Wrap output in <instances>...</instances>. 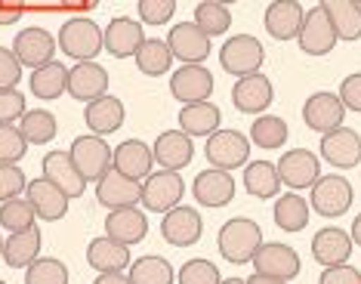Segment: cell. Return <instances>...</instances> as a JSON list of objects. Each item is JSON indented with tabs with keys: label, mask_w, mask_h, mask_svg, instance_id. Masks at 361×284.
I'll return each mask as SVG.
<instances>
[{
	"label": "cell",
	"mask_w": 361,
	"mask_h": 284,
	"mask_svg": "<svg viewBox=\"0 0 361 284\" xmlns=\"http://www.w3.org/2000/svg\"><path fill=\"white\" fill-rule=\"evenodd\" d=\"M259 247H262V232L247 216H235V220H228L219 229V254L228 263H235V266L250 263Z\"/></svg>",
	"instance_id": "6da1fadb"
},
{
	"label": "cell",
	"mask_w": 361,
	"mask_h": 284,
	"mask_svg": "<svg viewBox=\"0 0 361 284\" xmlns=\"http://www.w3.org/2000/svg\"><path fill=\"white\" fill-rule=\"evenodd\" d=\"M59 50L78 62H93L105 50L102 44V28L93 19L75 16L59 28Z\"/></svg>",
	"instance_id": "7a4b0ae2"
},
{
	"label": "cell",
	"mask_w": 361,
	"mask_h": 284,
	"mask_svg": "<svg viewBox=\"0 0 361 284\" xmlns=\"http://www.w3.org/2000/svg\"><path fill=\"white\" fill-rule=\"evenodd\" d=\"M204 155L213 170H226L232 173L235 167H244L250 161V140L238 130H216L213 136H207Z\"/></svg>",
	"instance_id": "3957f363"
},
{
	"label": "cell",
	"mask_w": 361,
	"mask_h": 284,
	"mask_svg": "<svg viewBox=\"0 0 361 284\" xmlns=\"http://www.w3.org/2000/svg\"><path fill=\"white\" fill-rule=\"evenodd\" d=\"M71 164L78 167V173L84 176L87 183H99L105 173L111 170V158L114 152L109 149V142L102 140V136H78L75 142H71V152H68Z\"/></svg>",
	"instance_id": "277c9868"
},
{
	"label": "cell",
	"mask_w": 361,
	"mask_h": 284,
	"mask_svg": "<svg viewBox=\"0 0 361 284\" xmlns=\"http://www.w3.org/2000/svg\"><path fill=\"white\" fill-rule=\"evenodd\" d=\"M262 44L250 35H235L228 37L219 50V65L235 75L238 80L241 78H250V75H259V65H262Z\"/></svg>",
	"instance_id": "5b68a950"
},
{
	"label": "cell",
	"mask_w": 361,
	"mask_h": 284,
	"mask_svg": "<svg viewBox=\"0 0 361 284\" xmlns=\"http://www.w3.org/2000/svg\"><path fill=\"white\" fill-rule=\"evenodd\" d=\"M183 192H185L183 176L173 173V170H158L149 180H142V204L152 214H167V210L179 207Z\"/></svg>",
	"instance_id": "8992f818"
},
{
	"label": "cell",
	"mask_w": 361,
	"mask_h": 284,
	"mask_svg": "<svg viewBox=\"0 0 361 284\" xmlns=\"http://www.w3.org/2000/svg\"><path fill=\"white\" fill-rule=\"evenodd\" d=\"M275 170H278L281 185H287V189H312V185L322 180V164H318V158L306 149L284 152L281 161L275 164Z\"/></svg>",
	"instance_id": "52a82bcc"
},
{
	"label": "cell",
	"mask_w": 361,
	"mask_h": 284,
	"mask_svg": "<svg viewBox=\"0 0 361 284\" xmlns=\"http://www.w3.org/2000/svg\"><path fill=\"white\" fill-rule=\"evenodd\" d=\"M352 207V185L343 176H322L312 185V210L318 216H343Z\"/></svg>",
	"instance_id": "ba28073f"
},
{
	"label": "cell",
	"mask_w": 361,
	"mask_h": 284,
	"mask_svg": "<svg viewBox=\"0 0 361 284\" xmlns=\"http://www.w3.org/2000/svg\"><path fill=\"white\" fill-rule=\"evenodd\" d=\"M13 53H16V59H19V65H28L31 71H37V68H44V65L53 62L56 37L44 28H25V31L16 35Z\"/></svg>",
	"instance_id": "9c48e42d"
},
{
	"label": "cell",
	"mask_w": 361,
	"mask_h": 284,
	"mask_svg": "<svg viewBox=\"0 0 361 284\" xmlns=\"http://www.w3.org/2000/svg\"><path fill=\"white\" fill-rule=\"evenodd\" d=\"M343 118H346V109H343L340 96L336 93H312L306 105H302V121H306L309 130H315V133H331V130L343 127Z\"/></svg>",
	"instance_id": "30bf717a"
},
{
	"label": "cell",
	"mask_w": 361,
	"mask_h": 284,
	"mask_svg": "<svg viewBox=\"0 0 361 284\" xmlns=\"http://www.w3.org/2000/svg\"><path fill=\"white\" fill-rule=\"evenodd\" d=\"M201 232H204V223H201V214L195 207L179 204V207H173V210H167V214H164L161 235H164V241H170L173 247L198 245Z\"/></svg>",
	"instance_id": "8fae6325"
},
{
	"label": "cell",
	"mask_w": 361,
	"mask_h": 284,
	"mask_svg": "<svg viewBox=\"0 0 361 284\" xmlns=\"http://www.w3.org/2000/svg\"><path fill=\"white\" fill-rule=\"evenodd\" d=\"M96 201L109 210H121V207H136L142 201V183L130 180V176L109 170L99 183H96Z\"/></svg>",
	"instance_id": "7c38bea8"
},
{
	"label": "cell",
	"mask_w": 361,
	"mask_h": 284,
	"mask_svg": "<svg viewBox=\"0 0 361 284\" xmlns=\"http://www.w3.org/2000/svg\"><path fill=\"white\" fill-rule=\"evenodd\" d=\"M257 266L259 275H272V278H281V281H290L300 275V257L293 247L281 245V241H262V247L257 250V257L250 259Z\"/></svg>",
	"instance_id": "4fadbf2b"
},
{
	"label": "cell",
	"mask_w": 361,
	"mask_h": 284,
	"mask_svg": "<svg viewBox=\"0 0 361 284\" xmlns=\"http://www.w3.org/2000/svg\"><path fill=\"white\" fill-rule=\"evenodd\" d=\"M167 47L173 53V59H179L183 65H201L210 56V37L195 22H183V25L170 31Z\"/></svg>",
	"instance_id": "5bb4252c"
},
{
	"label": "cell",
	"mask_w": 361,
	"mask_h": 284,
	"mask_svg": "<svg viewBox=\"0 0 361 284\" xmlns=\"http://www.w3.org/2000/svg\"><path fill=\"white\" fill-rule=\"evenodd\" d=\"M152 155H154V164L161 170H173V173H179V170H185L192 164V155H195L192 136H185L183 130H164L152 145Z\"/></svg>",
	"instance_id": "9a60e30c"
},
{
	"label": "cell",
	"mask_w": 361,
	"mask_h": 284,
	"mask_svg": "<svg viewBox=\"0 0 361 284\" xmlns=\"http://www.w3.org/2000/svg\"><path fill=\"white\" fill-rule=\"evenodd\" d=\"M170 93L183 105L207 102V96L213 93V75L204 65H183L170 75Z\"/></svg>",
	"instance_id": "2e32d148"
},
{
	"label": "cell",
	"mask_w": 361,
	"mask_h": 284,
	"mask_svg": "<svg viewBox=\"0 0 361 284\" xmlns=\"http://www.w3.org/2000/svg\"><path fill=\"white\" fill-rule=\"evenodd\" d=\"M68 93L87 105L102 99L109 96V71L99 62H78L75 68H68Z\"/></svg>",
	"instance_id": "e0dca14e"
},
{
	"label": "cell",
	"mask_w": 361,
	"mask_h": 284,
	"mask_svg": "<svg viewBox=\"0 0 361 284\" xmlns=\"http://www.w3.org/2000/svg\"><path fill=\"white\" fill-rule=\"evenodd\" d=\"M322 158L340 170H352L361 161V136L352 127L331 130L322 136Z\"/></svg>",
	"instance_id": "ac0fdd59"
},
{
	"label": "cell",
	"mask_w": 361,
	"mask_h": 284,
	"mask_svg": "<svg viewBox=\"0 0 361 284\" xmlns=\"http://www.w3.org/2000/svg\"><path fill=\"white\" fill-rule=\"evenodd\" d=\"M102 44L114 59H127V56H136L139 47L145 44V35H142V25L130 16H114L109 22V28L102 31Z\"/></svg>",
	"instance_id": "d6986e66"
},
{
	"label": "cell",
	"mask_w": 361,
	"mask_h": 284,
	"mask_svg": "<svg viewBox=\"0 0 361 284\" xmlns=\"http://www.w3.org/2000/svg\"><path fill=\"white\" fill-rule=\"evenodd\" d=\"M297 40H300L302 53H309V56H327L336 47V31H334L331 19L324 16L322 6H312L306 13Z\"/></svg>",
	"instance_id": "ffe728a7"
},
{
	"label": "cell",
	"mask_w": 361,
	"mask_h": 284,
	"mask_svg": "<svg viewBox=\"0 0 361 284\" xmlns=\"http://www.w3.org/2000/svg\"><path fill=\"white\" fill-rule=\"evenodd\" d=\"M272 99H275V90H272V80L266 75L241 78L232 87V102L241 115H259V111H266L272 105Z\"/></svg>",
	"instance_id": "44dd1931"
},
{
	"label": "cell",
	"mask_w": 361,
	"mask_h": 284,
	"mask_svg": "<svg viewBox=\"0 0 361 284\" xmlns=\"http://www.w3.org/2000/svg\"><path fill=\"white\" fill-rule=\"evenodd\" d=\"M105 235L121 245H139V241L149 235V216L139 207H121V210H109L105 216Z\"/></svg>",
	"instance_id": "7402d4cb"
},
{
	"label": "cell",
	"mask_w": 361,
	"mask_h": 284,
	"mask_svg": "<svg viewBox=\"0 0 361 284\" xmlns=\"http://www.w3.org/2000/svg\"><path fill=\"white\" fill-rule=\"evenodd\" d=\"M111 167L118 173L130 176V180H149L152 176V167H154V155H152V145H145L142 140H127L114 149V158H111Z\"/></svg>",
	"instance_id": "603a6c76"
},
{
	"label": "cell",
	"mask_w": 361,
	"mask_h": 284,
	"mask_svg": "<svg viewBox=\"0 0 361 284\" xmlns=\"http://www.w3.org/2000/svg\"><path fill=\"white\" fill-rule=\"evenodd\" d=\"M192 192H195V198H198V204H204V207H226V204H232V198H235V180L226 170L210 167L195 176Z\"/></svg>",
	"instance_id": "cb8c5ba5"
},
{
	"label": "cell",
	"mask_w": 361,
	"mask_h": 284,
	"mask_svg": "<svg viewBox=\"0 0 361 284\" xmlns=\"http://www.w3.org/2000/svg\"><path fill=\"white\" fill-rule=\"evenodd\" d=\"M44 180L56 185L65 198H80L87 189V180L78 173V167L71 164V158L65 152H50L44 158Z\"/></svg>",
	"instance_id": "d4e9b609"
},
{
	"label": "cell",
	"mask_w": 361,
	"mask_h": 284,
	"mask_svg": "<svg viewBox=\"0 0 361 284\" xmlns=\"http://www.w3.org/2000/svg\"><path fill=\"white\" fill-rule=\"evenodd\" d=\"M302 19H306V13L297 0H275L266 10V31L275 40H293L300 37Z\"/></svg>",
	"instance_id": "484cf974"
},
{
	"label": "cell",
	"mask_w": 361,
	"mask_h": 284,
	"mask_svg": "<svg viewBox=\"0 0 361 284\" xmlns=\"http://www.w3.org/2000/svg\"><path fill=\"white\" fill-rule=\"evenodd\" d=\"M87 263L99 275L102 272H124V269H130V247L109 238V235H105V238H93L87 247Z\"/></svg>",
	"instance_id": "4316f807"
},
{
	"label": "cell",
	"mask_w": 361,
	"mask_h": 284,
	"mask_svg": "<svg viewBox=\"0 0 361 284\" xmlns=\"http://www.w3.org/2000/svg\"><path fill=\"white\" fill-rule=\"evenodd\" d=\"M124 118H127L124 102L111 93L87 105V127H90L93 136H109V133H114V130H121Z\"/></svg>",
	"instance_id": "83f0119b"
},
{
	"label": "cell",
	"mask_w": 361,
	"mask_h": 284,
	"mask_svg": "<svg viewBox=\"0 0 361 284\" xmlns=\"http://www.w3.org/2000/svg\"><path fill=\"white\" fill-rule=\"evenodd\" d=\"M28 201H31V207H35V214L40 216V220H50V223H56V220H62L65 214H68V201L71 198H65V195L56 189V185H50L40 176V180H35V183H28Z\"/></svg>",
	"instance_id": "f1b7e54d"
},
{
	"label": "cell",
	"mask_w": 361,
	"mask_h": 284,
	"mask_svg": "<svg viewBox=\"0 0 361 284\" xmlns=\"http://www.w3.org/2000/svg\"><path fill=\"white\" fill-rule=\"evenodd\" d=\"M324 16L331 19V25L336 31V40H355L361 37V6L358 0H327L322 4Z\"/></svg>",
	"instance_id": "f546056e"
},
{
	"label": "cell",
	"mask_w": 361,
	"mask_h": 284,
	"mask_svg": "<svg viewBox=\"0 0 361 284\" xmlns=\"http://www.w3.org/2000/svg\"><path fill=\"white\" fill-rule=\"evenodd\" d=\"M352 254V238L343 229H322L312 238V257L324 266H343Z\"/></svg>",
	"instance_id": "4dcf8cb0"
},
{
	"label": "cell",
	"mask_w": 361,
	"mask_h": 284,
	"mask_svg": "<svg viewBox=\"0 0 361 284\" xmlns=\"http://www.w3.org/2000/svg\"><path fill=\"white\" fill-rule=\"evenodd\" d=\"M219 109L210 102H195V105H183L179 111V130L185 136H213L219 130Z\"/></svg>",
	"instance_id": "1f68e13d"
},
{
	"label": "cell",
	"mask_w": 361,
	"mask_h": 284,
	"mask_svg": "<svg viewBox=\"0 0 361 284\" xmlns=\"http://www.w3.org/2000/svg\"><path fill=\"white\" fill-rule=\"evenodd\" d=\"M40 254V232L28 229V232H16L10 238H4V263L10 269H28Z\"/></svg>",
	"instance_id": "d6a6232c"
},
{
	"label": "cell",
	"mask_w": 361,
	"mask_h": 284,
	"mask_svg": "<svg viewBox=\"0 0 361 284\" xmlns=\"http://www.w3.org/2000/svg\"><path fill=\"white\" fill-rule=\"evenodd\" d=\"M28 87L40 99H59L62 93H68V68L53 59L50 65H44V68L31 71Z\"/></svg>",
	"instance_id": "836d02e7"
},
{
	"label": "cell",
	"mask_w": 361,
	"mask_h": 284,
	"mask_svg": "<svg viewBox=\"0 0 361 284\" xmlns=\"http://www.w3.org/2000/svg\"><path fill=\"white\" fill-rule=\"evenodd\" d=\"M275 223L281 232H302L309 226V204L306 198H300L297 192H287L275 201V210H272Z\"/></svg>",
	"instance_id": "e575fe53"
},
{
	"label": "cell",
	"mask_w": 361,
	"mask_h": 284,
	"mask_svg": "<svg viewBox=\"0 0 361 284\" xmlns=\"http://www.w3.org/2000/svg\"><path fill=\"white\" fill-rule=\"evenodd\" d=\"M244 189L253 198H275L281 192V180H278L272 161H253V164L244 167Z\"/></svg>",
	"instance_id": "d590c367"
},
{
	"label": "cell",
	"mask_w": 361,
	"mask_h": 284,
	"mask_svg": "<svg viewBox=\"0 0 361 284\" xmlns=\"http://www.w3.org/2000/svg\"><path fill=\"white\" fill-rule=\"evenodd\" d=\"M130 284H173L176 272L164 257H139L130 263Z\"/></svg>",
	"instance_id": "8d00e7d4"
},
{
	"label": "cell",
	"mask_w": 361,
	"mask_h": 284,
	"mask_svg": "<svg viewBox=\"0 0 361 284\" xmlns=\"http://www.w3.org/2000/svg\"><path fill=\"white\" fill-rule=\"evenodd\" d=\"M170 65H173V53H170L167 40H149L145 37V44L139 47V53H136V68L149 78H161V75L170 71Z\"/></svg>",
	"instance_id": "74e56055"
},
{
	"label": "cell",
	"mask_w": 361,
	"mask_h": 284,
	"mask_svg": "<svg viewBox=\"0 0 361 284\" xmlns=\"http://www.w3.org/2000/svg\"><path fill=\"white\" fill-rule=\"evenodd\" d=\"M195 25L213 40L228 31V25H232V10H228L226 4H216V0H204V4L195 6Z\"/></svg>",
	"instance_id": "f35d334b"
},
{
	"label": "cell",
	"mask_w": 361,
	"mask_h": 284,
	"mask_svg": "<svg viewBox=\"0 0 361 284\" xmlns=\"http://www.w3.org/2000/svg\"><path fill=\"white\" fill-rule=\"evenodd\" d=\"M19 130L25 136L28 145H47L50 140H56V115L53 111H44V109H35V111H25V118L19 121Z\"/></svg>",
	"instance_id": "ab89813d"
},
{
	"label": "cell",
	"mask_w": 361,
	"mask_h": 284,
	"mask_svg": "<svg viewBox=\"0 0 361 284\" xmlns=\"http://www.w3.org/2000/svg\"><path fill=\"white\" fill-rule=\"evenodd\" d=\"M35 216L37 214L28 198H13V201H6V204H0V226L10 235L35 229Z\"/></svg>",
	"instance_id": "60d3db41"
},
{
	"label": "cell",
	"mask_w": 361,
	"mask_h": 284,
	"mask_svg": "<svg viewBox=\"0 0 361 284\" xmlns=\"http://www.w3.org/2000/svg\"><path fill=\"white\" fill-rule=\"evenodd\" d=\"M250 140L259 149H281L287 142V124L278 115H259L250 127Z\"/></svg>",
	"instance_id": "b9f144b4"
},
{
	"label": "cell",
	"mask_w": 361,
	"mask_h": 284,
	"mask_svg": "<svg viewBox=\"0 0 361 284\" xmlns=\"http://www.w3.org/2000/svg\"><path fill=\"white\" fill-rule=\"evenodd\" d=\"M25 284H68V266L53 257H37L25 269Z\"/></svg>",
	"instance_id": "7bdbcfd3"
},
{
	"label": "cell",
	"mask_w": 361,
	"mask_h": 284,
	"mask_svg": "<svg viewBox=\"0 0 361 284\" xmlns=\"http://www.w3.org/2000/svg\"><path fill=\"white\" fill-rule=\"evenodd\" d=\"M179 284H219V269L210 259H188V263L179 269Z\"/></svg>",
	"instance_id": "ee69618b"
},
{
	"label": "cell",
	"mask_w": 361,
	"mask_h": 284,
	"mask_svg": "<svg viewBox=\"0 0 361 284\" xmlns=\"http://www.w3.org/2000/svg\"><path fill=\"white\" fill-rule=\"evenodd\" d=\"M28 152V142L19 127H0V164H16Z\"/></svg>",
	"instance_id": "f6af8a7d"
},
{
	"label": "cell",
	"mask_w": 361,
	"mask_h": 284,
	"mask_svg": "<svg viewBox=\"0 0 361 284\" xmlns=\"http://www.w3.org/2000/svg\"><path fill=\"white\" fill-rule=\"evenodd\" d=\"M25 189H28V180L19 164H0V204L19 198Z\"/></svg>",
	"instance_id": "bcb514c9"
},
{
	"label": "cell",
	"mask_w": 361,
	"mask_h": 284,
	"mask_svg": "<svg viewBox=\"0 0 361 284\" xmlns=\"http://www.w3.org/2000/svg\"><path fill=\"white\" fill-rule=\"evenodd\" d=\"M136 13H139V19H142L145 25H164V22L173 19L176 4L173 0H139Z\"/></svg>",
	"instance_id": "7dc6e473"
},
{
	"label": "cell",
	"mask_w": 361,
	"mask_h": 284,
	"mask_svg": "<svg viewBox=\"0 0 361 284\" xmlns=\"http://www.w3.org/2000/svg\"><path fill=\"white\" fill-rule=\"evenodd\" d=\"M25 96L19 90H0V127H13L25 118Z\"/></svg>",
	"instance_id": "c3c4849f"
},
{
	"label": "cell",
	"mask_w": 361,
	"mask_h": 284,
	"mask_svg": "<svg viewBox=\"0 0 361 284\" xmlns=\"http://www.w3.org/2000/svg\"><path fill=\"white\" fill-rule=\"evenodd\" d=\"M19 78H22V65L16 59V53L0 47V90H16Z\"/></svg>",
	"instance_id": "681fc988"
},
{
	"label": "cell",
	"mask_w": 361,
	"mask_h": 284,
	"mask_svg": "<svg viewBox=\"0 0 361 284\" xmlns=\"http://www.w3.org/2000/svg\"><path fill=\"white\" fill-rule=\"evenodd\" d=\"M340 102H343V109H349V111H358L361 115V71H355V75H349L346 80L340 84Z\"/></svg>",
	"instance_id": "f907efd6"
},
{
	"label": "cell",
	"mask_w": 361,
	"mask_h": 284,
	"mask_svg": "<svg viewBox=\"0 0 361 284\" xmlns=\"http://www.w3.org/2000/svg\"><path fill=\"white\" fill-rule=\"evenodd\" d=\"M318 284H361V275L355 266L343 263V266H327L322 272V281Z\"/></svg>",
	"instance_id": "816d5d0a"
},
{
	"label": "cell",
	"mask_w": 361,
	"mask_h": 284,
	"mask_svg": "<svg viewBox=\"0 0 361 284\" xmlns=\"http://www.w3.org/2000/svg\"><path fill=\"white\" fill-rule=\"evenodd\" d=\"M22 19V4H4L0 0V25H13Z\"/></svg>",
	"instance_id": "f5cc1de1"
},
{
	"label": "cell",
	"mask_w": 361,
	"mask_h": 284,
	"mask_svg": "<svg viewBox=\"0 0 361 284\" xmlns=\"http://www.w3.org/2000/svg\"><path fill=\"white\" fill-rule=\"evenodd\" d=\"M93 284H130V278H127L124 272H102Z\"/></svg>",
	"instance_id": "db71d44e"
},
{
	"label": "cell",
	"mask_w": 361,
	"mask_h": 284,
	"mask_svg": "<svg viewBox=\"0 0 361 284\" xmlns=\"http://www.w3.org/2000/svg\"><path fill=\"white\" fill-rule=\"evenodd\" d=\"M244 284H287V281H281V278H272V275H259V272H253L247 281Z\"/></svg>",
	"instance_id": "11a10c76"
},
{
	"label": "cell",
	"mask_w": 361,
	"mask_h": 284,
	"mask_svg": "<svg viewBox=\"0 0 361 284\" xmlns=\"http://www.w3.org/2000/svg\"><path fill=\"white\" fill-rule=\"evenodd\" d=\"M349 238L355 241V245L361 247V214L355 216V223H352V232H349Z\"/></svg>",
	"instance_id": "9f6ffc18"
},
{
	"label": "cell",
	"mask_w": 361,
	"mask_h": 284,
	"mask_svg": "<svg viewBox=\"0 0 361 284\" xmlns=\"http://www.w3.org/2000/svg\"><path fill=\"white\" fill-rule=\"evenodd\" d=\"M219 284H244L241 278H228V281H219Z\"/></svg>",
	"instance_id": "6f0895ef"
},
{
	"label": "cell",
	"mask_w": 361,
	"mask_h": 284,
	"mask_svg": "<svg viewBox=\"0 0 361 284\" xmlns=\"http://www.w3.org/2000/svg\"><path fill=\"white\" fill-rule=\"evenodd\" d=\"M0 259H4V238H0Z\"/></svg>",
	"instance_id": "680465c9"
},
{
	"label": "cell",
	"mask_w": 361,
	"mask_h": 284,
	"mask_svg": "<svg viewBox=\"0 0 361 284\" xmlns=\"http://www.w3.org/2000/svg\"><path fill=\"white\" fill-rule=\"evenodd\" d=\"M358 6H361V0H358Z\"/></svg>",
	"instance_id": "91938a15"
},
{
	"label": "cell",
	"mask_w": 361,
	"mask_h": 284,
	"mask_svg": "<svg viewBox=\"0 0 361 284\" xmlns=\"http://www.w3.org/2000/svg\"><path fill=\"white\" fill-rule=\"evenodd\" d=\"M0 284H6V281H0Z\"/></svg>",
	"instance_id": "94428289"
}]
</instances>
